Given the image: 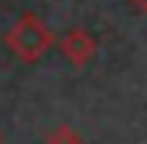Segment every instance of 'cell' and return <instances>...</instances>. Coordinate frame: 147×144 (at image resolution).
<instances>
[{
	"label": "cell",
	"mask_w": 147,
	"mask_h": 144,
	"mask_svg": "<svg viewBox=\"0 0 147 144\" xmlns=\"http://www.w3.org/2000/svg\"><path fill=\"white\" fill-rule=\"evenodd\" d=\"M54 45V36L51 30L42 24V18L33 15V12H24L9 30H6V48L24 63H36L45 57V51Z\"/></svg>",
	"instance_id": "obj_1"
},
{
	"label": "cell",
	"mask_w": 147,
	"mask_h": 144,
	"mask_svg": "<svg viewBox=\"0 0 147 144\" xmlns=\"http://www.w3.org/2000/svg\"><path fill=\"white\" fill-rule=\"evenodd\" d=\"M60 51H63V57L75 69H81V66H87L93 60V54H96V39L84 27H69L66 36L60 39Z\"/></svg>",
	"instance_id": "obj_2"
},
{
	"label": "cell",
	"mask_w": 147,
	"mask_h": 144,
	"mask_svg": "<svg viewBox=\"0 0 147 144\" xmlns=\"http://www.w3.org/2000/svg\"><path fill=\"white\" fill-rule=\"evenodd\" d=\"M45 144H84V141H81V135H78L72 126L60 123V126H54L48 135H45Z\"/></svg>",
	"instance_id": "obj_3"
},
{
	"label": "cell",
	"mask_w": 147,
	"mask_h": 144,
	"mask_svg": "<svg viewBox=\"0 0 147 144\" xmlns=\"http://www.w3.org/2000/svg\"><path fill=\"white\" fill-rule=\"evenodd\" d=\"M129 6L135 12H144V15H147V0H129Z\"/></svg>",
	"instance_id": "obj_4"
}]
</instances>
